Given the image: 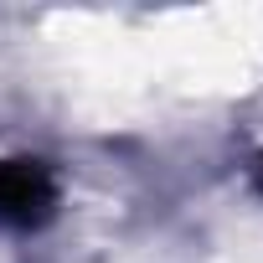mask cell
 <instances>
[{
    "mask_svg": "<svg viewBox=\"0 0 263 263\" xmlns=\"http://www.w3.org/2000/svg\"><path fill=\"white\" fill-rule=\"evenodd\" d=\"M57 206V181L42 160H6L0 165V222L36 227Z\"/></svg>",
    "mask_w": 263,
    "mask_h": 263,
    "instance_id": "obj_1",
    "label": "cell"
}]
</instances>
